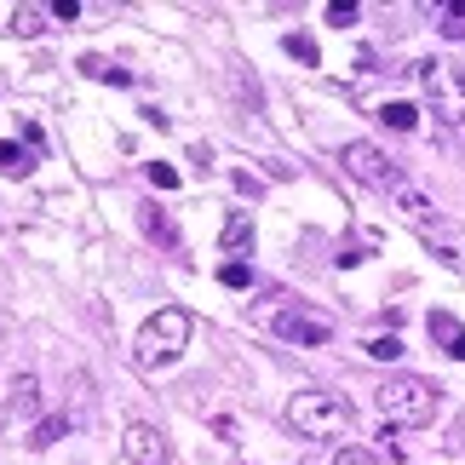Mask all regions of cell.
<instances>
[{
	"label": "cell",
	"mask_w": 465,
	"mask_h": 465,
	"mask_svg": "<svg viewBox=\"0 0 465 465\" xmlns=\"http://www.w3.org/2000/svg\"><path fill=\"white\" fill-rule=\"evenodd\" d=\"M282 420H288V431H299V437H345L356 408H351V397H339V391H293L288 408H282Z\"/></svg>",
	"instance_id": "6da1fadb"
},
{
	"label": "cell",
	"mask_w": 465,
	"mask_h": 465,
	"mask_svg": "<svg viewBox=\"0 0 465 465\" xmlns=\"http://www.w3.org/2000/svg\"><path fill=\"white\" fill-rule=\"evenodd\" d=\"M184 345H190V311L167 305V311H155L144 328H138V339H133V362L144 368V373H161L167 362H178V356H184Z\"/></svg>",
	"instance_id": "7a4b0ae2"
},
{
	"label": "cell",
	"mask_w": 465,
	"mask_h": 465,
	"mask_svg": "<svg viewBox=\"0 0 465 465\" xmlns=\"http://www.w3.org/2000/svg\"><path fill=\"white\" fill-rule=\"evenodd\" d=\"M373 397H380L385 425H431L437 420V385L420 380V373H391Z\"/></svg>",
	"instance_id": "3957f363"
},
{
	"label": "cell",
	"mask_w": 465,
	"mask_h": 465,
	"mask_svg": "<svg viewBox=\"0 0 465 465\" xmlns=\"http://www.w3.org/2000/svg\"><path fill=\"white\" fill-rule=\"evenodd\" d=\"M414 75H420V93H425V104H431V115L442 121V127H460L465 121V69L425 58V64H414Z\"/></svg>",
	"instance_id": "277c9868"
},
{
	"label": "cell",
	"mask_w": 465,
	"mask_h": 465,
	"mask_svg": "<svg viewBox=\"0 0 465 465\" xmlns=\"http://www.w3.org/2000/svg\"><path fill=\"white\" fill-rule=\"evenodd\" d=\"M339 161H345L351 178H362V184H373V190H402V184H408L397 161H391L380 144H368V138H351V144L339 150Z\"/></svg>",
	"instance_id": "5b68a950"
},
{
	"label": "cell",
	"mask_w": 465,
	"mask_h": 465,
	"mask_svg": "<svg viewBox=\"0 0 465 465\" xmlns=\"http://www.w3.org/2000/svg\"><path fill=\"white\" fill-rule=\"evenodd\" d=\"M271 328H276V339H288V345H328V339H333V328H328V322H322V316H311V311H276L271 316Z\"/></svg>",
	"instance_id": "8992f818"
},
{
	"label": "cell",
	"mask_w": 465,
	"mask_h": 465,
	"mask_svg": "<svg viewBox=\"0 0 465 465\" xmlns=\"http://www.w3.org/2000/svg\"><path fill=\"white\" fill-rule=\"evenodd\" d=\"M121 449H127L133 465H167V437H161L155 425H144V420H133V425H127Z\"/></svg>",
	"instance_id": "52a82bcc"
},
{
	"label": "cell",
	"mask_w": 465,
	"mask_h": 465,
	"mask_svg": "<svg viewBox=\"0 0 465 465\" xmlns=\"http://www.w3.org/2000/svg\"><path fill=\"white\" fill-rule=\"evenodd\" d=\"M425 328H431V339H437L442 351H449V356H460V362H465V328H460V322H454L449 311H431V316H425Z\"/></svg>",
	"instance_id": "ba28073f"
},
{
	"label": "cell",
	"mask_w": 465,
	"mask_h": 465,
	"mask_svg": "<svg viewBox=\"0 0 465 465\" xmlns=\"http://www.w3.org/2000/svg\"><path fill=\"white\" fill-rule=\"evenodd\" d=\"M35 173V150L24 138H0V178H29Z\"/></svg>",
	"instance_id": "9c48e42d"
},
{
	"label": "cell",
	"mask_w": 465,
	"mask_h": 465,
	"mask_svg": "<svg viewBox=\"0 0 465 465\" xmlns=\"http://www.w3.org/2000/svg\"><path fill=\"white\" fill-rule=\"evenodd\" d=\"M219 247H224V253H247V247H253V213H230V219H224V236H219Z\"/></svg>",
	"instance_id": "30bf717a"
},
{
	"label": "cell",
	"mask_w": 465,
	"mask_h": 465,
	"mask_svg": "<svg viewBox=\"0 0 465 465\" xmlns=\"http://www.w3.org/2000/svg\"><path fill=\"white\" fill-rule=\"evenodd\" d=\"M391 195H397V207H402V213H408L414 224H431V213H437V207L425 202V195H420L414 184H402V190H391Z\"/></svg>",
	"instance_id": "8fae6325"
},
{
	"label": "cell",
	"mask_w": 465,
	"mask_h": 465,
	"mask_svg": "<svg viewBox=\"0 0 465 465\" xmlns=\"http://www.w3.org/2000/svg\"><path fill=\"white\" fill-rule=\"evenodd\" d=\"M81 69H86L93 81H110V86H133V69H121V64H104V58H93V52L81 58Z\"/></svg>",
	"instance_id": "7c38bea8"
},
{
	"label": "cell",
	"mask_w": 465,
	"mask_h": 465,
	"mask_svg": "<svg viewBox=\"0 0 465 465\" xmlns=\"http://www.w3.org/2000/svg\"><path fill=\"white\" fill-rule=\"evenodd\" d=\"M69 431V414H46L41 425H35V437H29V449H52V442H58Z\"/></svg>",
	"instance_id": "4fadbf2b"
},
{
	"label": "cell",
	"mask_w": 465,
	"mask_h": 465,
	"mask_svg": "<svg viewBox=\"0 0 465 465\" xmlns=\"http://www.w3.org/2000/svg\"><path fill=\"white\" fill-rule=\"evenodd\" d=\"M138 224H144V236H150V242H167V247L178 242V230L167 224V213H155V207H144V213H138Z\"/></svg>",
	"instance_id": "5bb4252c"
},
{
	"label": "cell",
	"mask_w": 465,
	"mask_h": 465,
	"mask_svg": "<svg viewBox=\"0 0 465 465\" xmlns=\"http://www.w3.org/2000/svg\"><path fill=\"white\" fill-rule=\"evenodd\" d=\"M437 29L449 35V41H465V0H454V6H437Z\"/></svg>",
	"instance_id": "9a60e30c"
},
{
	"label": "cell",
	"mask_w": 465,
	"mask_h": 465,
	"mask_svg": "<svg viewBox=\"0 0 465 465\" xmlns=\"http://www.w3.org/2000/svg\"><path fill=\"white\" fill-rule=\"evenodd\" d=\"M380 121H385V127H397V133H414L420 127V110H414V104H385Z\"/></svg>",
	"instance_id": "2e32d148"
},
{
	"label": "cell",
	"mask_w": 465,
	"mask_h": 465,
	"mask_svg": "<svg viewBox=\"0 0 465 465\" xmlns=\"http://www.w3.org/2000/svg\"><path fill=\"white\" fill-rule=\"evenodd\" d=\"M12 408H24V414H35V408H41V385H35L29 373H24V380H12Z\"/></svg>",
	"instance_id": "e0dca14e"
},
{
	"label": "cell",
	"mask_w": 465,
	"mask_h": 465,
	"mask_svg": "<svg viewBox=\"0 0 465 465\" xmlns=\"http://www.w3.org/2000/svg\"><path fill=\"white\" fill-rule=\"evenodd\" d=\"M41 17H46L41 6H17L6 29H12V35H41V29H46V24H41Z\"/></svg>",
	"instance_id": "ac0fdd59"
},
{
	"label": "cell",
	"mask_w": 465,
	"mask_h": 465,
	"mask_svg": "<svg viewBox=\"0 0 465 465\" xmlns=\"http://www.w3.org/2000/svg\"><path fill=\"white\" fill-rule=\"evenodd\" d=\"M282 46H288L299 64H311V69L322 64V52H316V41H311V35H288V41H282Z\"/></svg>",
	"instance_id": "d6986e66"
},
{
	"label": "cell",
	"mask_w": 465,
	"mask_h": 465,
	"mask_svg": "<svg viewBox=\"0 0 465 465\" xmlns=\"http://www.w3.org/2000/svg\"><path fill=\"white\" fill-rule=\"evenodd\" d=\"M219 282H224V288H236V293H242V288H253V271H247L242 259H230L224 271H219Z\"/></svg>",
	"instance_id": "ffe728a7"
},
{
	"label": "cell",
	"mask_w": 465,
	"mask_h": 465,
	"mask_svg": "<svg viewBox=\"0 0 465 465\" xmlns=\"http://www.w3.org/2000/svg\"><path fill=\"white\" fill-rule=\"evenodd\" d=\"M368 356H380V362H397V356H402V339H397V333L368 339Z\"/></svg>",
	"instance_id": "44dd1931"
},
{
	"label": "cell",
	"mask_w": 465,
	"mask_h": 465,
	"mask_svg": "<svg viewBox=\"0 0 465 465\" xmlns=\"http://www.w3.org/2000/svg\"><path fill=\"white\" fill-rule=\"evenodd\" d=\"M150 184H155V190H178V167H167V161H150Z\"/></svg>",
	"instance_id": "7402d4cb"
},
{
	"label": "cell",
	"mask_w": 465,
	"mask_h": 465,
	"mask_svg": "<svg viewBox=\"0 0 465 465\" xmlns=\"http://www.w3.org/2000/svg\"><path fill=\"white\" fill-rule=\"evenodd\" d=\"M333 465H380V460H373L368 449H356V442H351V449H339V454H333Z\"/></svg>",
	"instance_id": "603a6c76"
},
{
	"label": "cell",
	"mask_w": 465,
	"mask_h": 465,
	"mask_svg": "<svg viewBox=\"0 0 465 465\" xmlns=\"http://www.w3.org/2000/svg\"><path fill=\"white\" fill-rule=\"evenodd\" d=\"M328 24H339V29L356 24V6H351V0H333V6H328Z\"/></svg>",
	"instance_id": "cb8c5ba5"
},
{
	"label": "cell",
	"mask_w": 465,
	"mask_h": 465,
	"mask_svg": "<svg viewBox=\"0 0 465 465\" xmlns=\"http://www.w3.org/2000/svg\"><path fill=\"white\" fill-rule=\"evenodd\" d=\"M46 12H52V17H64V24H75V17H81V6H75V0H52Z\"/></svg>",
	"instance_id": "d4e9b609"
}]
</instances>
